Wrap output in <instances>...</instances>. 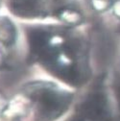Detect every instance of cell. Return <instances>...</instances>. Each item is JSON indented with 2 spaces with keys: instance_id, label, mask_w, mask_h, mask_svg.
<instances>
[{
  "instance_id": "1",
  "label": "cell",
  "mask_w": 120,
  "mask_h": 121,
  "mask_svg": "<svg viewBox=\"0 0 120 121\" xmlns=\"http://www.w3.org/2000/svg\"><path fill=\"white\" fill-rule=\"evenodd\" d=\"M36 103L39 121H53L62 115L71 103V94L48 84H37L26 88Z\"/></svg>"
},
{
  "instance_id": "2",
  "label": "cell",
  "mask_w": 120,
  "mask_h": 121,
  "mask_svg": "<svg viewBox=\"0 0 120 121\" xmlns=\"http://www.w3.org/2000/svg\"><path fill=\"white\" fill-rule=\"evenodd\" d=\"M78 112L82 118L90 121H106L111 115L108 98L100 90L89 94L80 105Z\"/></svg>"
},
{
  "instance_id": "3",
  "label": "cell",
  "mask_w": 120,
  "mask_h": 121,
  "mask_svg": "<svg viewBox=\"0 0 120 121\" xmlns=\"http://www.w3.org/2000/svg\"><path fill=\"white\" fill-rule=\"evenodd\" d=\"M12 10L22 17L35 16L38 13L37 0H10Z\"/></svg>"
},
{
  "instance_id": "4",
  "label": "cell",
  "mask_w": 120,
  "mask_h": 121,
  "mask_svg": "<svg viewBox=\"0 0 120 121\" xmlns=\"http://www.w3.org/2000/svg\"><path fill=\"white\" fill-rule=\"evenodd\" d=\"M16 39V31L13 24L9 20H4L0 23V40L6 44H11Z\"/></svg>"
},
{
  "instance_id": "5",
  "label": "cell",
  "mask_w": 120,
  "mask_h": 121,
  "mask_svg": "<svg viewBox=\"0 0 120 121\" xmlns=\"http://www.w3.org/2000/svg\"><path fill=\"white\" fill-rule=\"evenodd\" d=\"M59 17L62 20L69 24H79L82 21V16L73 9H64L59 12Z\"/></svg>"
},
{
  "instance_id": "6",
  "label": "cell",
  "mask_w": 120,
  "mask_h": 121,
  "mask_svg": "<svg viewBox=\"0 0 120 121\" xmlns=\"http://www.w3.org/2000/svg\"><path fill=\"white\" fill-rule=\"evenodd\" d=\"M112 4L111 0H92V5L93 7L98 11H105L109 7H111Z\"/></svg>"
},
{
  "instance_id": "7",
  "label": "cell",
  "mask_w": 120,
  "mask_h": 121,
  "mask_svg": "<svg viewBox=\"0 0 120 121\" xmlns=\"http://www.w3.org/2000/svg\"><path fill=\"white\" fill-rule=\"evenodd\" d=\"M113 12L115 16L120 18V0H116L113 3Z\"/></svg>"
},
{
  "instance_id": "8",
  "label": "cell",
  "mask_w": 120,
  "mask_h": 121,
  "mask_svg": "<svg viewBox=\"0 0 120 121\" xmlns=\"http://www.w3.org/2000/svg\"><path fill=\"white\" fill-rule=\"evenodd\" d=\"M71 121H85L84 118H79V119H74V120H71Z\"/></svg>"
},
{
  "instance_id": "9",
  "label": "cell",
  "mask_w": 120,
  "mask_h": 121,
  "mask_svg": "<svg viewBox=\"0 0 120 121\" xmlns=\"http://www.w3.org/2000/svg\"><path fill=\"white\" fill-rule=\"evenodd\" d=\"M119 94H120V90H119ZM119 99H120V97H119ZM119 101H120V100H119Z\"/></svg>"
},
{
  "instance_id": "10",
  "label": "cell",
  "mask_w": 120,
  "mask_h": 121,
  "mask_svg": "<svg viewBox=\"0 0 120 121\" xmlns=\"http://www.w3.org/2000/svg\"><path fill=\"white\" fill-rule=\"evenodd\" d=\"M119 32H120V27H119Z\"/></svg>"
}]
</instances>
